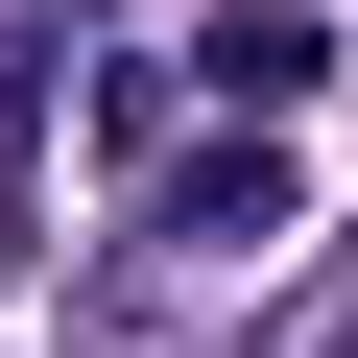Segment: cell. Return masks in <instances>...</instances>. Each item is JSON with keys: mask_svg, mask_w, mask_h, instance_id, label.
<instances>
[{"mask_svg": "<svg viewBox=\"0 0 358 358\" xmlns=\"http://www.w3.org/2000/svg\"><path fill=\"white\" fill-rule=\"evenodd\" d=\"M192 72H215V96H310V72H334V24H310V0H239Z\"/></svg>", "mask_w": 358, "mask_h": 358, "instance_id": "obj_1", "label": "cell"}]
</instances>
